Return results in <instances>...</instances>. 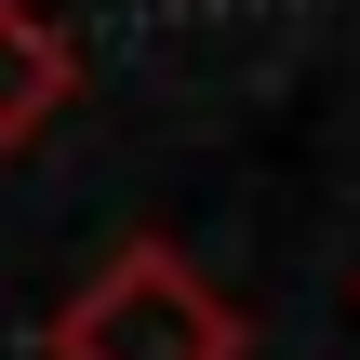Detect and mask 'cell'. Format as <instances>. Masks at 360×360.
<instances>
[{"mask_svg": "<svg viewBox=\"0 0 360 360\" xmlns=\"http://www.w3.org/2000/svg\"><path fill=\"white\" fill-rule=\"evenodd\" d=\"M53 360H254V321H240V294H227L187 240L134 227V240L53 307Z\"/></svg>", "mask_w": 360, "mask_h": 360, "instance_id": "6da1fadb", "label": "cell"}, {"mask_svg": "<svg viewBox=\"0 0 360 360\" xmlns=\"http://www.w3.org/2000/svg\"><path fill=\"white\" fill-rule=\"evenodd\" d=\"M80 94V27L53 0H0V160H27Z\"/></svg>", "mask_w": 360, "mask_h": 360, "instance_id": "7a4b0ae2", "label": "cell"}]
</instances>
